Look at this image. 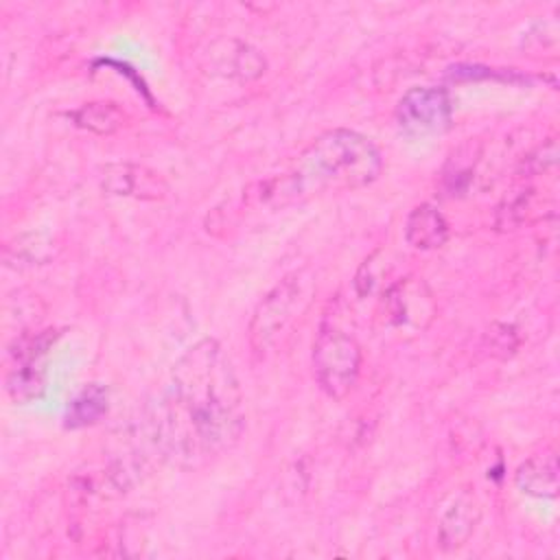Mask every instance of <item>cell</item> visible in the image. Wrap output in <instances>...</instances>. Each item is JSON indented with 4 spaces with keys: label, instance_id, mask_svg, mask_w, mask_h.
<instances>
[{
    "label": "cell",
    "instance_id": "obj_8",
    "mask_svg": "<svg viewBox=\"0 0 560 560\" xmlns=\"http://www.w3.org/2000/svg\"><path fill=\"white\" fill-rule=\"evenodd\" d=\"M101 186L109 195L136 197V199H164L168 192V184L164 177L142 164L120 162L103 168Z\"/></svg>",
    "mask_w": 560,
    "mask_h": 560
},
{
    "label": "cell",
    "instance_id": "obj_10",
    "mask_svg": "<svg viewBox=\"0 0 560 560\" xmlns=\"http://www.w3.org/2000/svg\"><path fill=\"white\" fill-rule=\"evenodd\" d=\"M405 241L413 247V249H438L448 241V223L444 219V214L431 206V203H420L416 206L405 221Z\"/></svg>",
    "mask_w": 560,
    "mask_h": 560
},
{
    "label": "cell",
    "instance_id": "obj_6",
    "mask_svg": "<svg viewBox=\"0 0 560 560\" xmlns=\"http://www.w3.org/2000/svg\"><path fill=\"white\" fill-rule=\"evenodd\" d=\"M385 315L392 326L400 330L420 332L435 317V302L431 289L418 278H402L394 282L385 298Z\"/></svg>",
    "mask_w": 560,
    "mask_h": 560
},
{
    "label": "cell",
    "instance_id": "obj_14",
    "mask_svg": "<svg viewBox=\"0 0 560 560\" xmlns=\"http://www.w3.org/2000/svg\"><path fill=\"white\" fill-rule=\"evenodd\" d=\"M221 68H228L230 77L252 81L265 72V59L256 48L234 42V48L228 50V57L221 61Z\"/></svg>",
    "mask_w": 560,
    "mask_h": 560
},
{
    "label": "cell",
    "instance_id": "obj_4",
    "mask_svg": "<svg viewBox=\"0 0 560 560\" xmlns=\"http://www.w3.org/2000/svg\"><path fill=\"white\" fill-rule=\"evenodd\" d=\"M313 376L332 400H343L357 385L363 352L359 341L332 326H322L313 341Z\"/></svg>",
    "mask_w": 560,
    "mask_h": 560
},
{
    "label": "cell",
    "instance_id": "obj_1",
    "mask_svg": "<svg viewBox=\"0 0 560 560\" xmlns=\"http://www.w3.org/2000/svg\"><path fill=\"white\" fill-rule=\"evenodd\" d=\"M243 429L234 365L223 346L206 337L177 359L166 392L151 407V440L166 462L199 468L230 451Z\"/></svg>",
    "mask_w": 560,
    "mask_h": 560
},
{
    "label": "cell",
    "instance_id": "obj_15",
    "mask_svg": "<svg viewBox=\"0 0 560 560\" xmlns=\"http://www.w3.org/2000/svg\"><path fill=\"white\" fill-rule=\"evenodd\" d=\"M529 199H532V190H518V192L505 197L497 208V217H494L497 230L518 228L529 212Z\"/></svg>",
    "mask_w": 560,
    "mask_h": 560
},
{
    "label": "cell",
    "instance_id": "obj_16",
    "mask_svg": "<svg viewBox=\"0 0 560 560\" xmlns=\"http://www.w3.org/2000/svg\"><path fill=\"white\" fill-rule=\"evenodd\" d=\"M556 158H558V147H556V140L551 138L545 147H538V151H534L529 158H525V164L532 173H540L547 166H553Z\"/></svg>",
    "mask_w": 560,
    "mask_h": 560
},
{
    "label": "cell",
    "instance_id": "obj_11",
    "mask_svg": "<svg viewBox=\"0 0 560 560\" xmlns=\"http://www.w3.org/2000/svg\"><path fill=\"white\" fill-rule=\"evenodd\" d=\"M44 368L42 359H13V365L7 372L4 389L15 402H31L44 392Z\"/></svg>",
    "mask_w": 560,
    "mask_h": 560
},
{
    "label": "cell",
    "instance_id": "obj_12",
    "mask_svg": "<svg viewBox=\"0 0 560 560\" xmlns=\"http://www.w3.org/2000/svg\"><path fill=\"white\" fill-rule=\"evenodd\" d=\"M70 118L77 127L88 129L96 136H112L127 125V114L116 103H109V101L85 103L79 109H74Z\"/></svg>",
    "mask_w": 560,
    "mask_h": 560
},
{
    "label": "cell",
    "instance_id": "obj_3",
    "mask_svg": "<svg viewBox=\"0 0 560 560\" xmlns=\"http://www.w3.org/2000/svg\"><path fill=\"white\" fill-rule=\"evenodd\" d=\"M315 276L308 269L287 273L258 302L247 326V339L256 354L265 357L282 343L293 326L306 315L315 298Z\"/></svg>",
    "mask_w": 560,
    "mask_h": 560
},
{
    "label": "cell",
    "instance_id": "obj_13",
    "mask_svg": "<svg viewBox=\"0 0 560 560\" xmlns=\"http://www.w3.org/2000/svg\"><path fill=\"white\" fill-rule=\"evenodd\" d=\"M105 411H107V392L101 385H88L68 405L66 427L79 429V427L94 424Z\"/></svg>",
    "mask_w": 560,
    "mask_h": 560
},
{
    "label": "cell",
    "instance_id": "obj_5",
    "mask_svg": "<svg viewBox=\"0 0 560 560\" xmlns=\"http://www.w3.org/2000/svg\"><path fill=\"white\" fill-rule=\"evenodd\" d=\"M453 105L444 88L422 85L402 94L396 105V122L409 136L440 133L451 125Z\"/></svg>",
    "mask_w": 560,
    "mask_h": 560
},
{
    "label": "cell",
    "instance_id": "obj_7",
    "mask_svg": "<svg viewBox=\"0 0 560 560\" xmlns=\"http://www.w3.org/2000/svg\"><path fill=\"white\" fill-rule=\"evenodd\" d=\"M481 518V505L472 490H455L442 505L438 518V545L442 551H455L464 547L477 529Z\"/></svg>",
    "mask_w": 560,
    "mask_h": 560
},
{
    "label": "cell",
    "instance_id": "obj_9",
    "mask_svg": "<svg viewBox=\"0 0 560 560\" xmlns=\"http://www.w3.org/2000/svg\"><path fill=\"white\" fill-rule=\"evenodd\" d=\"M514 483L523 494L536 499H553L560 488L558 457L553 451H542L527 457L514 472Z\"/></svg>",
    "mask_w": 560,
    "mask_h": 560
},
{
    "label": "cell",
    "instance_id": "obj_2",
    "mask_svg": "<svg viewBox=\"0 0 560 560\" xmlns=\"http://www.w3.org/2000/svg\"><path fill=\"white\" fill-rule=\"evenodd\" d=\"M383 158L378 147L352 129H330L317 136L284 175L293 199L326 190H357L378 179Z\"/></svg>",
    "mask_w": 560,
    "mask_h": 560
}]
</instances>
